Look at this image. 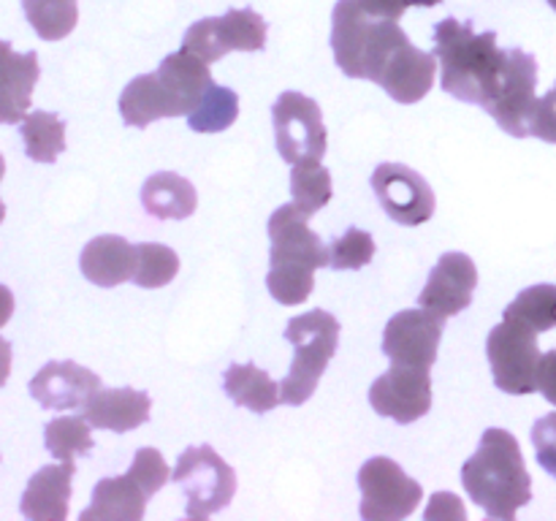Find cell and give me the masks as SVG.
<instances>
[{
    "label": "cell",
    "instance_id": "obj_1",
    "mask_svg": "<svg viewBox=\"0 0 556 521\" xmlns=\"http://www.w3.org/2000/svg\"><path fill=\"white\" fill-rule=\"evenodd\" d=\"M434 58L440 87L465 103L486 109L505 134L530 136L535 106L538 60L525 49H503L497 33H476L467 22L440 20L434 25Z\"/></svg>",
    "mask_w": 556,
    "mask_h": 521
},
{
    "label": "cell",
    "instance_id": "obj_2",
    "mask_svg": "<svg viewBox=\"0 0 556 521\" xmlns=\"http://www.w3.org/2000/svg\"><path fill=\"white\" fill-rule=\"evenodd\" d=\"M462 486L489 519H514L532 499V478L519 440L505 429H486L478 450L462 467Z\"/></svg>",
    "mask_w": 556,
    "mask_h": 521
},
{
    "label": "cell",
    "instance_id": "obj_3",
    "mask_svg": "<svg viewBox=\"0 0 556 521\" xmlns=\"http://www.w3.org/2000/svg\"><path fill=\"white\" fill-rule=\"evenodd\" d=\"M269 275L266 288L286 307L307 302L315 288V269L329 266V247L309 228V215L286 204L269 217Z\"/></svg>",
    "mask_w": 556,
    "mask_h": 521
},
{
    "label": "cell",
    "instance_id": "obj_4",
    "mask_svg": "<svg viewBox=\"0 0 556 521\" xmlns=\"http://www.w3.org/2000/svg\"><path fill=\"white\" fill-rule=\"evenodd\" d=\"M410 41L396 20L367 14L358 0H337L331 11V52L340 71L351 79L380 85L405 43Z\"/></svg>",
    "mask_w": 556,
    "mask_h": 521
},
{
    "label": "cell",
    "instance_id": "obj_5",
    "mask_svg": "<svg viewBox=\"0 0 556 521\" xmlns=\"http://www.w3.org/2000/svg\"><path fill=\"white\" fill-rule=\"evenodd\" d=\"M286 340L291 342L296 356L280 383L282 402L304 405L315 394L326 367L334 358L337 345H340V320L326 309H309L288 320Z\"/></svg>",
    "mask_w": 556,
    "mask_h": 521
},
{
    "label": "cell",
    "instance_id": "obj_6",
    "mask_svg": "<svg viewBox=\"0 0 556 521\" xmlns=\"http://www.w3.org/2000/svg\"><path fill=\"white\" fill-rule=\"evenodd\" d=\"M172 481L188 497V519H210L212 513H220L237 494V472L212 445L182 450Z\"/></svg>",
    "mask_w": 556,
    "mask_h": 521
},
{
    "label": "cell",
    "instance_id": "obj_7",
    "mask_svg": "<svg viewBox=\"0 0 556 521\" xmlns=\"http://www.w3.org/2000/svg\"><path fill=\"white\" fill-rule=\"evenodd\" d=\"M538 334L541 331L535 326L516 318H503V323L489 331L486 356L500 391L514 396L535 394L541 364Z\"/></svg>",
    "mask_w": 556,
    "mask_h": 521
},
{
    "label": "cell",
    "instance_id": "obj_8",
    "mask_svg": "<svg viewBox=\"0 0 556 521\" xmlns=\"http://www.w3.org/2000/svg\"><path fill=\"white\" fill-rule=\"evenodd\" d=\"M277 152L286 163L320 161L329 147V134L324 125V112L309 96L296 90L282 92L271 106Z\"/></svg>",
    "mask_w": 556,
    "mask_h": 521
},
{
    "label": "cell",
    "instance_id": "obj_9",
    "mask_svg": "<svg viewBox=\"0 0 556 521\" xmlns=\"http://www.w3.org/2000/svg\"><path fill=\"white\" fill-rule=\"evenodd\" d=\"M266 20L253 9H231L223 16H206L185 33L182 47L206 63H217L228 52H261L266 47Z\"/></svg>",
    "mask_w": 556,
    "mask_h": 521
},
{
    "label": "cell",
    "instance_id": "obj_10",
    "mask_svg": "<svg viewBox=\"0 0 556 521\" xmlns=\"http://www.w3.org/2000/svg\"><path fill=\"white\" fill-rule=\"evenodd\" d=\"M362 519H407L421 505L424 488L394 459L375 456L358 470Z\"/></svg>",
    "mask_w": 556,
    "mask_h": 521
},
{
    "label": "cell",
    "instance_id": "obj_11",
    "mask_svg": "<svg viewBox=\"0 0 556 521\" xmlns=\"http://www.w3.org/2000/svg\"><path fill=\"white\" fill-rule=\"evenodd\" d=\"M372 190L386 215L400 226H424L438 209L432 185L405 163H380L372 171Z\"/></svg>",
    "mask_w": 556,
    "mask_h": 521
},
{
    "label": "cell",
    "instance_id": "obj_12",
    "mask_svg": "<svg viewBox=\"0 0 556 521\" xmlns=\"http://www.w3.org/2000/svg\"><path fill=\"white\" fill-rule=\"evenodd\" d=\"M369 405L378 416L396 423H413L432 410V378L429 369L396 364L380 374L369 389Z\"/></svg>",
    "mask_w": 556,
    "mask_h": 521
},
{
    "label": "cell",
    "instance_id": "obj_13",
    "mask_svg": "<svg viewBox=\"0 0 556 521\" xmlns=\"http://www.w3.org/2000/svg\"><path fill=\"white\" fill-rule=\"evenodd\" d=\"M443 320L427 307L402 309L386 323L383 353L396 364L432 369L443 340Z\"/></svg>",
    "mask_w": 556,
    "mask_h": 521
},
{
    "label": "cell",
    "instance_id": "obj_14",
    "mask_svg": "<svg viewBox=\"0 0 556 521\" xmlns=\"http://www.w3.org/2000/svg\"><path fill=\"white\" fill-rule=\"evenodd\" d=\"M478 285V269L470 255L443 253L424 285L418 304L432 309L440 318H454L465 313Z\"/></svg>",
    "mask_w": 556,
    "mask_h": 521
},
{
    "label": "cell",
    "instance_id": "obj_15",
    "mask_svg": "<svg viewBox=\"0 0 556 521\" xmlns=\"http://www.w3.org/2000/svg\"><path fill=\"white\" fill-rule=\"evenodd\" d=\"M101 389V378L76 361L43 364L30 380V396L43 410H79Z\"/></svg>",
    "mask_w": 556,
    "mask_h": 521
},
{
    "label": "cell",
    "instance_id": "obj_16",
    "mask_svg": "<svg viewBox=\"0 0 556 521\" xmlns=\"http://www.w3.org/2000/svg\"><path fill=\"white\" fill-rule=\"evenodd\" d=\"M155 79L161 85L163 98H166L168 112H172L168 117H188L199 106L206 87L215 81L210 74V63L185 47L163 58V63L155 71Z\"/></svg>",
    "mask_w": 556,
    "mask_h": 521
},
{
    "label": "cell",
    "instance_id": "obj_17",
    "mask_svg": "<svg viewBox=\"0 0 556 521\" xmlns=\"http://www.w3.org/2000/svg\"><path fill=\"white\" fill-rule=\"evenodd\" d=\"M38 76L36 52L20 54L9 41H0V123L16 125L27 117Z\"/></svg>",
    "mask_w": 556,
    "mask_h": 521
},
{
    "label": "cell",
    "instance_id": "obj_18",
    "mask_svg": "<svg viewBox=\"0 0 556 521\" xmlns=\"http://www.w3.org/2000/svg\"><path fill=\"white\" fill-rule=\"evenodd\" d=\"M81 275L92 285L114 288L134 280L136 275V244L117 233H103V237L90 239L81 250Z\"/></svg>",
    "mask_w": 556,
    "mask_h": 521
},
{
    "label": "cell",
    "instance_id": "obj_19",
    "mask_svg": "<svg viewBox=\"0 0 556 521\" xmlns=\"http://www.w3.org/2000/svg\"><path fill=\"white\" fill-rule=\"evenodd\" d=\"M74 461L47 465L27 481L20 510L25 519L60 521L68 516L71 481H74Z\"/></svg>",
    "mask_w": 556,
    "mask_h": 521
},
{
    "label": "cell",
    "instance_id": "obj_20",
    "mask_svg": "<svg viewBox=\"0 0 556 521\" xmlns=\"http://www.w3.org/2000/svg\"><path fill=\"white\" fill-rule=\"evenodd\" d=\"M152 399L139 389H101L85 407L81 416L90 427L109 432H130L150 421Z\"/></svg>",
    "mask_w": 556,
    "mask_h": 521
},
{
    "label": "cell",
    "instance_id": "obj_21",
    "mask_svg": "<svg viewBox=\"0 0 556 521\" xmlns=\"http://www.w3.org/2000/svg\"><path fill=\"white\" fill-rule=\"evenodd\" d=\"M438 65L440 63L438 58H434V52H424L416 43L407 41L405 47L396 52V58L391 60L380 87H383L396 103H418L421 98H427L429 90H432Z\"/></svg>",
    "mask_w": 556,
    "mask_h": 521
},
{
    "label": "cell",
    "instance_id": "obj_22",
    "mask_svg": "<svg viewBox=\"0 0 556 521\" xmlns=\"http://www.w3.org/2000/svg\"><path fill=\"white\" fill-rule=\"evenodd\" d=\"M141 204L157 220H185L199 206V193L182 174L157 171L141 185Z\"/></svg>",
    "mask_w": 556,
    "mask_h": 521
},
{
    "label": "cell",
    "instance_id": "obj_23",
    "mask_svg": "<svg viewBox=\"0 0 556 521\" xmlns=\"http://www.w3.org/2000/svg\"><path fill=\"white\" fill-rule=\"evenodd\" d=\"M150 494L125 472L103 478L92 488V503L81 510V519H144Z\"/></svg>",
    "mask_w": 556,
    "mask_h": 521
},
{
    "label": "cell",
    "instance_id": "obj_24",
    "mask_svg": "<svg viewBox=\"0 0 556 521\" xmlns=\"http://www.w3.org/2000/svg\"><path fill=\"white\" fill-rule=\"evenodd\" d=\"M223 389L231 402L253 412H269L282 402L280 385L255 364H231L223 374Z\"/></svg>",
    "mask_w": 556,
    "mask_h": 521
},
{
    "label": "cell",
    "instance_id": "obj_25",
    "mask_svg": "<svg viewBox=\"0 0 556 521\" xmlns=\"http://www.w3.org/2000/svg\"><path fill=\"white\" fill-rule=\"evenodd\" d=\"M20 134L33 163H54L65 150V123L52 112H27Z\"/></svg>",
    "mask_w": 556,
    "mask_h": 521
},
{
    "label": "cell",
    "instance_id": "obj_26",
    "mask_svg": "<svg viewBox=\"0 0 556 521\" xmlns=\"http://www.w3.org/2000/svg\"><path fill=\"white\" fill-rule=\"evenodd\" d=\"M22 9L43 41H63L79 22V0H22Z\"/></svg>",
    "mask_w": 556,
    "mask_h": 521
},
{
    "label": "cell",
    "instance_id": "obj_27",
    "mask_svg": "<svg viewBox=\"0 0 556 521\" xmlns=\"http://www.w3.org/2000/svg\"><path fill=\"white\" fill-rule=\"evenodd\" d=\"M239 117V96L228 87L212 81L201 96L199 106L188 114V125L195 134H220L231 128Z\"/></svg>",
    "mask_w": 556,
    "mask_h": 521
},
{
    "label": "cell",
    "instance_id": "obj_28",
    "mask_svg": "<svg viewBox=\"0 0 556 521\" xmlns=\"http://www.w3.org/2000/svg\"><path fill=\"white\" fill-rule=\"evenodd\" d=\"M291 195H293V204H296L302 212H307L309 217H313L318 209H324V206L331 201V195H334L329 168H326L320 161L293 163Z\"/></svg>",
    "mask_w": 556,
    "mask_h": 521
},
{
    "label": "cell",
    "instance_id": "obj_29",
    "mask_svg": "<svg viewBox=\"0 0 556 521\" xmlns=\"http://www.w3.org/2000/svg\"><path fill=\"white\" fill-rule=\"evenodd\" d=\"M43 443L58 461H74L92 450L90 421L85 416H60L43 427Z\"/></svg>",
    "mask_w": 556,
    "mask_h": 521
},
{
    "label": "cell",
    "instance_id": "obj_30",
    "mask_svg": "<svg viewBox=\"0 0 556 521\" xmlns=\"http://www.w3.org/2000/svg\"><path fill=\"white\" fill-rule=\"evenodd\" d=\"M503 318L525 320L538 331H552L556 326V285H530L505 307Z\"/></svg>",
    "mask_w": 556,
    "mask_h": 521
},
{
    "label": "cell",
    "instance_id": "obj_31",
    "mask_svg": "<svg viewBox=\"0 0 556 521\" xmlns=\"http://www.w3.org/2000/svg\"><path fill=\"white\" fill-rule=\"evenodd\" d=\"M179 255L172 247L157 242L136 244V275L134 280L139 288H163L177 277Z\"/></svg>",
    "mask_w": 556,
    "mask_h": 521
},
{
    "label": "cell",
    "instance_id": "obj_32",
    "mask_svg": "<svg viewBox=\"0 0 556 521\" xmlns=\"http://www.w3.org/2000/svg\"><path fill=\"white\" fill-rule=\"evenodd\" d=\"M375 258V239L362 228H348L340 239L329 244V266L337 271L364 269Z\"/></svg>",
    "mask_w": 556,
    "mask_h": 521
},
{
    "label": "cell",
    "instance_id": "obj_33",
    "mask_svg": "<svg viewBox=\"0 0 556 521\" xmlns=\"http://www.w3.org/2000/svg\"><path fill=\"white\" fill-rule=\"evenodd\" d=\"M128 475L144 488L147 494H157L172 478V470H168L166 459L161 456V450L155 448H139L134 456V465H130Z\"/></svg>",
    "mask_w": 556,
    "mask_h": 521
},
{
    "label": "cell",
    "instance_id": "obj_34",
    "mask_svg": "<svg viewBox=\"0 0 556 521\" xmlns=\"http://www.w3.org/2000/svg\"><path fill=\"white\" fill-rule=\"evenodd\" d=\"M532 445H535L538 465L556 478V410L538 418L532 427Z\"/></svg>",
    "mask_w": 556,
    "mask_h": 521
},
{
    "label": "cell",
    "instance_id": "obj_35",
    "mask_svg": "<svg viewBox=\"0 0 556 521\" xmlns=\"http://www.w3.org/2000/svg\"><path fill=\"white\" fill-rule=\"evenodd\" d=\"M530 136L556 144V81L552 90L538 98L530 114Z\"/></svg>",
    "mask_w": 556,
    "mask_h": 521
},
{
    "label": "cell",
    "instance_id": "obj_36",
    "mask_svg": "<svg viewBox=\"0 0 556 521\" xmlns=\"http://www.w3.org/2000/svg\"><path fill=\"white\" fill-rule=\"evenodd\" d=\"M440 3H443V0H358V5H362L367 14L396 22H400L402 14H405L407 9H413V5H427V9H432V5Z\"/></svg>",
    "mask_w": 556,
    "mask_h": 521
},
{
    "label": "cell",
    "instance_id": "obj_37",
    "mask_svg": "<svg viewBox=\"0 0 556 521\" xmlns=\"http://www.w3.org/2000/svg\"><path fill=\"white\" fill-rule=\"evenodd\" d=\"M427 519H467V510L465 503H462L456 494L451 492H438L432 494L427 505Z\"/></svg>",
    "mask_w": 556,
    "mask_h": 521
},
{
    "label": "cell",
    "instance_id": "obj_38",
    "mask_svg": "<svg viewBox=\"0 0 556 521\" xmlns=\"http://www.w3.org/2000/svg\"><path fill=\"white\" fill-rule=\"evenodd\" d=\"M538 391L556 405V351H548L538 364Z\"/></svg>",
    "mask_w": 556,
    "mask_h": 521
},
{
    "label": "cell",
    "instance_id": "obj_39",
    "mask_svg": "<svg viewBox=\"0 0 556 521\" xmlns=\"http://www.w3.org/2000/svg\"><path fill=\"white\" fill-rule=\"evenodd\" d=\"M11 315H14V293L5 285H0V329L9 323Z\"/></svg>",
    "mask_w": 556,
    "mask_h": 521
},
{
    "label": "cell",
    "instance_id": "obj_40",
    "mask_svg": "<svg viewBox=\"0 0 556 521\" xmlns=\"http://www.w3.org/2000/svg\"><path fill=\"white\" fill-rule=\"evenodd\" d=\"M9 374H11V345H9V340H3V336H0V389L5 385Z\"/></svg>",
    "mask_w": 556,
    "mask_h": 521
},
{
    "label": "cell",
    "instance_id": "obj_41",
    "mask_svg": "<svg viewBox=\"0 0 556 521\" xmlns=\"http://www.w3.org/2000/svg\"><path fill=\"white\" fill-rule=\"evenodd\" d=\"M3 177H5V161L3 155H0V182H3Z\"/></svg>",
    "mask_w": 556,
    "mask_h": 521
},
{
    "label": "cell",
    "instance_id": "obj_42",
    "mask_svg": "<svg viewBox=\"0 0 556 521\" xmlns=\"http://www.w3.org/2000/svg\"><path fill=\"white\" fill-rule=\"evenodd\" d=\"M5 220V204H3V199H0V223Z\"/></svg>",
    "mask_w": 556,
    "mask_h": 521
},
{
    "label": "cell",
    "instance_id": "obj_43",
    "mask_svg": "<svg viewBox=\"0 0 556 521\" xmlns=\"http://www.w3.org/2000/svg\"><path fill=\"white\" fill-rule=\"evenodd\" d=\"M548 5H552V9L556 11V0H548Z\"/></svg>",
    "mask_w": 556,
    "mask_h": 521
}]
</instances>
